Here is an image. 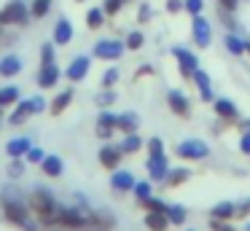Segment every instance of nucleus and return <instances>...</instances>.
Listing matches in <instances>:
<instances>
[{"instance_id": "obj_1", "label": "nucleus", "mask_w": 250, "mask_h": 231, "mask_svg": "<svg viewBox=\"0 0 250 231\" xmlns=\"http://www.w3.org/2000/svg\"><path fill=\"white\" fill-rule=\"evenodd\" d=\"M30 202H33V210L41 215V220H43L46 226L57 223V207H54V199H51L49 191H35Z\"/></svg>"}, {"instance_id": "obj_2", "label": "nucleus", "mask_w": 250, "mask_h": 231, "mask_svg": "<svg viewBox=\"0 0 250 231\" xmlns=\"http://www.w3.org/2000/svg\"><path fill=\"white\" fill-rule=\"evenodd\" d=\"M27 19V11H24L22 0H11L6 8L0 11V24H22Z\"/></svg>"}, {"instance_id": "obj_3", "label": "nucleus", "mask_w": 250, "mask_h": 231, "mask_svg": "<svg viewBox=\"0 0 250 231\" xmlns=\"http://www.w3.org/2000/svg\"><path fill=\"white\" fill-rule=\"evenodd\" d=\"M178 153L183 156V159H202V156H207V145L196 143V140H191V143H180Z\"/></svg>"}, {"instance_id": "obj_4", "label": "nucleus", "mask_w": 250, "mask_h": 231, "mask_svg": "<svg viewBox=\"0 0 250 231\" xmlns=\"http://www.w3.org/2000/svg\"><path fill=\"white\" fill-rule=\"evenodd\" d=\"M94 51H97V57H103V59H119L121 51H124V46H121L119 41H100Z\"/></svg>"}, {"instance_id": "obj_5", "label": "nucleus", "mask_w": 250, "mask_h": 231, "mask_svg": "<svg viewBox=\"0 0 250 231\" xmlns=\"http://www.w3.org/2000/svg\"><path fill=\"white\" fill-rule=\"evenodd\" d=\"M3 212L11 223H27V210L19 202H3Z\"/></svg>"}, {"instance_id": "obj_6", "label": "nucleus", "mask_w": 250, "mask_h": 231, "mask_svg": "<svg viewBox=\"0 0 250 231\" xmlns=\"http://www.w3.org/2000/svg\"><path fill=\"white\" fill-rule=\"evenodd\" d=\"M86 70H89V59L86 57H78V59H73V64L67 67V78H70V81H81L83 75H86Z\"/></svg>"}, {"instance_id": "obj_7", "label": "nucleus", "mask_w": 250, "mask_h": 231, "mask_svg": "<svg viewBox=\"0 0 250 231\" xmlns=\"http://www.w3.org/2000/svg\"><path fill=\"white\" fill-rule=\"evenodd\" d=\"M57 78H60V70L54 67V64H43V70H41V75H38V84L43 86V89H49V86H54L57 84Z\"/></svg>"}, {"instance_id": "obj_8", "label": "nucleus", "mask_w": 250, "mask_h": 231, "mask_svg": "<svg viewBox=\"0 0 250 231\" xmlns=\"http://www.w3.org/2000/svg\"><path fill=\"white\" fill-rule=\"evenodd\" d=\"M70 38H73L70 21H67V19H60V21H57V30H54V41L65 46V43H70Z\"/></svg>"}, {"instance_id": "obj_9", "label": "nucleus", "mask_w": 250, "mask_h": 231, "mask_svg": "<svg viewBox=\"0 0 250 231\" xmlns=\"http://www.w3.org/2000/svg\"><path fill=\"white\" fill-rule=\"evenodd\" d=\"M148 169H151V175L156 177H164V172H167V161H164V153H153L151 161H148Z\"/></svg>"}, {"instance_id": "obj_10", "label": "nucleus", "mask_w": 250, "mask_h": 231, "mask_svg": "<svg viewBox=\"0 0 250 231\" xmlns=\"http://www.w3.org/2000/svg\"><path fill=\"white\" fill-rule=\"evenodd\" d=\"M146 223H148V229H151V231H164L169 226V220H167V215H164V212H156V210H153V212L146 218Z\"/></svg>"}, {"instance_id": "obj_11", "label": "nucleus", "mask_w": 250, "mask_h": 231, "mask_svg": "<svg viewBox=\"0 0 250 231\" xmlns=\"http://www.w3.org/2000/svg\"><path fill=\"white\" fill-rule=\"evenodd\" d=\"M19 70H22V62H19L17 57H6V59H0V75H17Z\"/></svg>"}, {"instance_id": "obj_12", "label": "nucleus", "mask_w": 250, "mask_h": 231, "mask_svg": "<svg viewBox=\"0 0 250 231\" xmlns=\"http://www.w3.org/2000/svg\"><path fill=\"white\" fill-rule=\"evenodd\" d=\"M194 30H196V43H199V46H207V43H210V24H207L205 19H196Z\"/></svg>"}, {"instance_id": "obj_13", "label": "nucleus", "mask_w": 250, "mask_h": 231, "mask_svg": "<svg viewBox=\"0 0 250 231\" xmlns=\"http://www.w3.org/2000/svg\"><path fill=\"white\" fill-rule=\"evenodd\" d=\"M6 150L14 156V159H19V156H24L30 150V140H24V137L22 140H11V143L6 145Z\"/></svg>"}, {"instance_id": "obj_14", "label": "nucleus", "mask_w": 250, "mask_h": 231, "mask_svg": "<svg viewBox=\"0 0 250 231\" xmlns=\"http://www.w3.org/2000/svg\"><path fill=\"white\" fill-rule=\"evenodd\" d=\"M169 107H172L178 116H188V102H186L178 91H172V94H169Z\"/></svg>"}, {"instance_id": "obj_15", "label": "nucleus", "mask_w": 250, "mask_h": 231, "mask_svg": "<svg viewBox=\"0 0 250 231\" xmlns=\"http://www.w3.org/2000/svg\"><path fill=\"white\" fill-rule=\"evenodd\" d=\"M41 164H43V172H46V175H51V177H57L62 172V161L57 159V156H46Z\"/></svg>"}, {"instance_id": "obj_16", "label": "nucleus", "mask_w": 250, "mask_h": 231, "mask_svg": "<svg viewBox=\"0 0 250 231\" xmlns=\"http://www.w3.org/2000/svg\"><path fill=\"white\" fill-rule=\"evenodd\" d=\"M113 126H116V118L110 116V113H103V116H100V124H97V134L100 137H108Z\"/></svg>"}, {"instance_id": "obj_17", "label": "nucleus", "mask_w": 250, "mask_h": 231, "mask_svg": "<svg viewBox=\"0 0 250 231\" xmlns=\"http://www.w3.org/2000/svg\"><path fill=\"white\" fill-rule=\"evenodd\" d=\"M70 100H73V91H70V89H67V91H62V94L54 100V105H51V113H54V116H60V113L65 110L67 105H70Z\"/></svg>"}, {"instance_id": "obj_18", "label": "nucleus", "mask_w": 250, "mask_h": 231, "mask_svg": "<svg viewBox=\"0 0 250 231\" xmlns=\"http://www.w3.org/2000/svg\"><path fill=\"white\" fill-rule=\"evenodd\" d=\"M215 110L221 113L223 118H229V121H234V118H237V107H234L231 102H226V100H218L215 102Z\"/></svg>"}, {"instance_id": "obj_19", "label": "nucleus", "mask_w": 250, "mask_h": 231, "mask_svg": "<svg viewBox=\"0 0 250 231\" xmlns=\"http://www.w3.org/2000/svg\"><path fill=\"white\" fill-rule=\"evenodd\" d=\"M119 150H116V148H103V150H100V161H103V164L105 167H116V164H119Z\"/></svg>"}, {"instance_id": "obj_20", "label": "nucleus", "mask_w": 250, "mask_h": 231, "mask_svg": "<svg viewBox=\"0 0 250 231\" xmlns=\"http://www.w3.org/2000/svg\"><path fill=\"white\" fill-rule=\"evenodd\" d=\"M113 186L119 188V191H126V188L135 186V177H132L129 172H119V175L113 177Z\"/></svg>"}, {"instance_id": "obj_21", "label": "nucleus", "mask_w": 250, "mask_h": 231, "mask_svg": "<svg viewBox=\"0 0 250 231\" xmlns=\"http://www.w3.org/2000/svg\"><path fill=\"white\" fill-rule=\"evenodd\" d=\"M30 113H33V102H22V105H19L17 110H14V116H11V124H22L24 118L30 116Z\"/></svg>"}, {"instance_id": "obj_22", "label": "nucleus", "mask_w": 250, "mask_h": 231, "mask_svg": "<svg viewBox=\"0 0 250 231\" xmlns=\"http://www.w3.org/2000/svg\"><path fill=\"white\" fill-rule=\"evenodd\" d=\"M17 97H19V89H14V86L0 89V107H3V105H11V102H17Z\"/></svg>"}, {"instance_id": "obj_23", "label": "nucleus", "mask_w": 250, "mask_h": 231, "mask_svg": "<svg viewBox=\"0 0 250 231\" xmlns=\"http://www.w3.org/2000/svg\"><path fill=\"white\" fill-rule=\"evenodd\" d=\"M49 5H51V0H35L33 16H46V14H49Z\"/></svg>"}, {"instance_id": "obj_24", "label": "nucleus", "mask_w": 250, "mask_h": 231, "mask_svg": "<svg viewBox=\"0 0 250 231\" xmlns=\"http://www.w3.org/2000/svg\"><path fill=\"white\" fill-rule=\"evenodd\" d=\"M116 126H121V129L129 132V129H135V118H132V116H121V118H116Z\"/></svg>"}, {"instance_id": "obj_25", "label": "nucleus", "mask_w": 250, "mask_h": 231, "mask_svg": "<svg viewBox=\"0 0 250 231\" xmlns=\"http://www.w3.org/2000/svg\"><path fill=\"white\" fill-rule=\"evenodd\" d=\"M212 215H215V218H223V215H226L229 218V215H231V204H218V207L212 210Z\"/></svg>"}, {"instance_id": "obj_26", "label": "nucleus", "mask_w": 250, "mask_h": 231, "mask_svg": "<svg viewBox=\"0 0 250 231\" xmlns=\"http://www.w3.org/2000/svg\"><path fill=\"white\" fill-rule=\"evenodd\" d=\"M86 21H89V27H100V21H103V14H100V11H89Z\"/></svg>"}, {"instance_id": "obj_27", "label": "nucleus", "mask_w": 250, "mask_h": 231, "mask_svg": "<svg viewBox=\"0 0 250 231\" xmlns=\"http://www.w3.org/2000/svg\"><path fill=\"white\" fill-rule=\"evenodd\" d=\"M126 46H129V48H140L143 46V35H140V32H132L129 41H126Z\"/></svg>"}, {"instance_id": "obj_28", "label": "nucleus", "mask_w": 250, "mask_h": 231, "mask_svg": "<svg viewBox=\"0 0 250 231\" xmlns=\"http://www.w3.org/2000/svg\"><path fill=\"white\" fill-rule=\"evenodd\" d=\"M140 148V140L135 137V134H129V137L124 140V150H137Z\"/></svg>"}, {"instance_id": "obj_29", "label": "nucleus", "mask_w": 250, "mask_h": 231, "mask_svg": "<svg viewBox=\"0 0 250 231\" xmlns=\"http://www.w3.org/2000/svg\"><path fill=\"white\" fill-rule=\"evenodd\" d=\"M186 177H188V172H183V169H178V172H172V175H169V183H172V186H178V183H183Z\"/></svg>"}, {"instance_id": "obj_30", "label": "nucleus", "mask_w": 250, "mask_h": 231, "mask_svg": "<svg viewBox=\"0 0 250 231\" xmlns=\"http://www.w3.org/2000/svg\"><path fill=\"white\" fill-rule=\"evenodd\" d=\"M186 8H188L191 14H199V11H202V0H186Z\"/></svg>"}, {"instance_id": "obj_31", "label": "nucleus", "mask_w": 250, "mask_h": 231, "mask_svg": "<svg viewBox=\"0 0 250 231\" xmlns=\"http://www.w3.org/2000/svg\"><path fill=\"white\" fill-rule=\"evenodd\" d=\"M119 8H121V0H105V11L108 14H116Z\"/></svg>"}, {"instance_id": "obj_32", "label": "nucleus", "mask_w": 250, "mask_h": 231, "mask_svg": "<svg viewBox=\"0 0 250 231\" xmlns=\"http://www.w3.org/2000/svg\"><path fill=\"white\" fill-rule=\"evenodd\" d=\"M143 204H146V207H151V210H156V212H164V204H159L156 199H143Z\"/></svg>"}, {"instance_id": "obj_33", "label": "nucleus", "mask_w": 250, "mask_h": 231, "mask_svg": "<svg viewBox=\"0 0 250 231\" xmlns=\"http://www.w3.org/2000/svg\"><path fill=\"white\" fill-rule=\"evenodd\" d=\"M116 78H119V73H116V70H108V73H105V78H103V84L105 86H113Z\"/></svg>"}, {"instance_id": "obj_34", "label": "nucleus", "mask_w": 250, "mask_h": 231, "mask_svg": "<svg viewBox=\"0 0 250 231\" xmlns=\"http://www.w3.org/2000/svg\"><path fill=\"white\" fill-rule=\"evenodd\" d=\"M169 218H172L175 223H180V220L186 218V212H183V210H178V207H175V210H169Z\"/></svg>"}, {"instance_id": "obj_35", "label": "nucleus", "mask_w": 250, "mask_h": 231, "mask_svg": "<svg viewBox=\"0 0 250 231\" xmlns=\"http://www.w3.org/2000/svg\"><path fill=\"white\" fill-rule=\"evenodd\" d=\"M135 191H137V196H140V199H148V186H146V183L135 186Z\"/></svg>"}, {"instance_id": "obj_36", "label": "nucleus", "mask_w": 250, "mask_h": 231, "mask_svg": "<svg viewBox=\"0 0 250 231\" xmlns=\"http://www.w3.org/2000/svg\"><path fill=\"white\" fill-rule=\"evenodd\" d=\"M212 229H218V231H234L231 226H226L223 220H212Z\"/></svg>"}, {"instance_id": "obj_37", "label": "nucleus", "mask_w": 250, "mask_h": 231, "mask_svg": "<svg viewBox=\"0 0 250 231\" xmlns=\"http://www.w3.org/2000/svg\"><path fill=\"white\" fill-rule=\"evenodd\" d=\"M27 156H30V161H43V153H41V150H33V148H30Z\"/></svg>"}, {"instance_id": "obj_38", "label": "nucleus", "mask_w": 250, "mask_h": 231, "mask_svg": "<svg viewBox=\"0 0 250 231\" xmlns=\"http://www.w3.org/2000/svg\"><path fill=\"white\" fill-rule=\"evenodd\" d=\"M229 46H231V48H234V51H237V54H242V51H245V46H242V43H237V41H234V38H229Z\"/></svg>"}, {"instance_id": "obj_39", "label": "nucleus", "mask_w": 250, "mask_h": 231, "mask_svg": "<svg viewBox=\"0 0 250 231\" xmlns=\"http://www.w3.org/2000/svg\"><path fill=\"white\" fill-rule=\"evenodd\" d=\"M51 54H54V51H51V46H43V64L51 62Z\"/></svg>"}, {"instance_id": "obj_40", "label": "nucleus", "mask_w": 250, "mask_h": 231, "mask_svg": "<svg viewBox=\"0 0 250 231\" xmlns=\"http://www.w3.org/2000/svg\"><path fill=\"white\" fill-rule=\"evenodd\" d=\"M221 5L226 11H234V8H237V0H221Z\"/></svg>"}, {"instance_id": "obj_41", "label": "nucleus", "mask_w": 250, "mask_h": 231, "mask_svg": "<svg viewBox=\"0 0 250 231\" xmlns=\"http://www.w3.org/2000/svg\"><path fill=\"white\" fill-rule=\"evenodd\" d=\"M100 105H110V102H113V94H110V91H108V94H103V97H100Z\"/></svg>"}, {"instance_id": "obj_42", "label": "nucleus", "mask_w": 250, "mask_h": 231, "mask_svg": "<svg viewBox=\"0 0 250 231\" xmlns=\"http://www.w3.org/2000/svg\"><path fill=\"white\" fill-rule=\"evenodd\" d=\"M239 148H242L245 153H250V134H245V137H242V145H239Z\"/></svg>"}, {"instance_id": "obj_43", "label": "nucleus", "mask_w": 250, "mask_h": 231, "mask_svg": "<svg viewBox=\"0 0 250 231\" xmlns=\"http://www.w3.org/2000/svg\"><path fill=\"white\" fill-rule=\"evenodd\" d=\"M8 172H11L14 177H17L19 172H22V164H19V161H14V164H11V169H8Z\"/></svg>"}, {"instance_id": "obj_44", "label": "nucleus", "mask_w": 250, "mask_h": 231, "mask_svg": "<svg viewBox=\"0 0 250 231\" xmlns=\"http://www.w3.org/2000/svg\"><path fill=\"white\" fill-rule=\"evenodd\" d=\"M33 110H43V100H41V97H38V100H33Z\"/></svg>"}, {"instance_id": "obj_45", "label": "nucleus", "mask_w": 250, "mask_h": 231, "mask_svg": "<svg viewBox=\"0 0 250 231\" xmlns=\"http://www.w3.org/2000/svg\"><path fill=\"white\" fill-rule=\"evenodd\" d=\"M180 8V0H169V11H178Z\"/></svg>"}, {"instance_id": "obj_46", "label": "nucleus", "mask_w": 250, "mask_h": 231, "mask_svg": "<svg viewBox=\"0 0 250 231\" xmlns=\"http://www.w3.org/2000/svg\"><path fill=\"white\" fill-rule=\"evenodd\" d=\"M245 51H248V54H250V46H245Z\"/></svg>"}]
</instances>
